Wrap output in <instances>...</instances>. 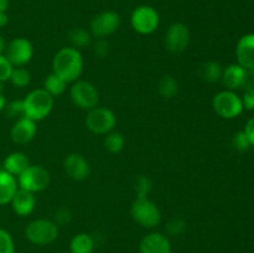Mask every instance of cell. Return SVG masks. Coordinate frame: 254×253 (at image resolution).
<instances>
[{
	"mask_svg": "<svg viewBox=\"0 0 254 253\" xmlns=\"http://www.w3.org/2000/svg\"><path fill=\"white\" fill-rule=\"evenodd\" d=\"M25 237L35 246L52 245L59 237V226L54 220L36 218L27 223L25 228Z\"/></svg>",
	"mask_w": 254,
	"mask_h": 253,
	"instance_id": "cell-3",
	"label": "cell"
},
{
	"mask_svg": "<svg viewBox=\"0 0 254 253\" xmlns=\"http://www.w3.org/2000/svg\"><path fill=\"white\" fill-rule=\"evenodd\" d=\"M130 215L139 226L153 230L161 222V211L149 197H136L131 203Z\"/></svg>",
	"mask_w": 254,
	"mask_h": 253,
	"instance_id": "cell-4",
	"label": "cell"
},
{
	"mask_svg": "<svg viewBox=\"0 0 254 253\" xmlns=\"http://www.w3.org/2000/svg\"><path fill=\"white\" fill-rule=\"evenodd\" d=\"M83 56L73 46L61 47L52 59V72L61 77L67 83L78 81L83 73Z\"/></svg>",
	"mask_w": 254,
	"mask_h": 253,
	"instance_id": "cell-1",
	"label": "cell"
},
{
	"mask_svg": "<svg viewBox=\"0 0 254 253\" xmlns=\"http://www.w3.org/2000/svg\"><path fill=\"white\" fill-rule=\"evenodd\" d=\"M9 81L16 88H24V87L29 86L30 81H31V74L24 67H14Z\"/></svg>",
	"mask_w": 254,
	"mask_h": 253,
	"instance_id": "cell-27",
	"label": "cell"
},
{
	"mask_svg": "<svg viewBox=\"0 0 254 253\" xmlns=\"http://www.w3.org/2000/svg\"><path fill=\"white\" fill-rule=\"evenodd\" d=\"M130 24L134 31L140 35H150L158 30L160 25V15L149 5H140L131 12Z\"/></svg>",
	"mask_w": 254,
	"mask_h": 253,
	"instance_id": "cell-8",
	"label": "cell"
},
{
	"mask_svg": "<svg viewBox=\"0 0 254 253\" xmlns=\"http://www.w3.org/2000/svg\"><path fill=\"white\" fill-rule=\"evenodd\" d=\"M134 191L136 197H148L153 191V181L146 175H138L134 180Z\"/></svg>",
	"mask_w": 254,
	"mask_h": 253,
	"instance_id": "cell-28",
	"label": "cell"
},
{
	"mask_svg": "<svg viewBox=\"0 0 254 253\" xmlns=\"http://www.w3.org/2000/svg\"><path fill=\"white\" fill-rule=\"evenodd\" d=\"M222 66L221 63L216 61H207L202 63L198 68V76L201 79L207 83H216V82L221 81L222 77Z\"/></svg>",
	"mask_w": 254,
	"mask_h": 253,
	"instance_id": "cell-22",
	"label": "cell"
},
{
	"mask_svg": "<svg viewBox=\"0 0 254 253\" xmlns=\"http://www.w3.org/2000/svg\"><path fill=\"white\" fill-rule=\"evenodd\" d=\"M0 253H16L15 241L9 231L0 228Z\"/></svg>",
	"mask_w": 254,
	"mask_h": 253,
	"instance_id": "cell-30",
	"label": "cell"
},
{
	"mask_svg": "<svg viewBox=\"0 0 254 253\" xmlns=\"http://www.w3.org/2000/svg\"><path fill=\"white\" fill-rule=\"evenodd\" d=\"M121 26V16L113 10H106L99 12L92 19L89 25V31L93 36L98 39H104L109 35L114 34Z\"/></svg>",
	"mask_w": 254,
	"mask_h": 253,
	"instance_id": "cell-12",
	"label": "cell"
},
{
	"mask_svg": "<svg viewBox=\"0 0 254 253\" xmlns=\"http://www.w3.org/2000/svg\"><path fill=\"white\" fill-rule=\"evenodd\" d=\"M5 56L14 67H24L34 56V46L31 41L25 37H16L6 45Z\"/></svg>",
	"mask_w": 254,
	"mask_h": 253,
	"instance_id": "cell-10",
	"label": "cell"
},
{
	"mask_svg": "<svg viewBox=\"0 0 254 253\" xmlns=\"http://www.w3.org/2000/svg\"><path fill=\"white\" fill-rule=\"evenodd\" d=\"M36 134V122L31 121V119L26 118V117H21L12 126L11 130H10V138H11V140L15 144L25 145V144H29L30 141L34 140Z\"/></svg>",
	"mask_w": 254,
	"mask_h": 253,
	"instance_id": "cell-15",
	"label": "cell"
},
{
	"mask_svg": "<svg viewBox=\"0 0 254 253\" xmlns=\"http://www.w3.org/2000/svg\"><path fill=\"white\" fill-rule=\"evenodd\" d=\"M10 205L15 215L19 217H26L34 212L36 207V197H35V193L19 188Z\"/></svg>",
	"mask_w": 254,
	"mask_h": 253,
	"instance_id": "cell-17",
	"label": "cell"
},
{
	"mask_svg": "<svg viewBox=\"0 0 254 253\" xmlns=\"http://www.w3.org/2000/svg\"><path fill=\"white\" fill-rule=\"evenodd\" d=\"M9 9V0H0V12H6Z\"/></svg>",
	"mask_w": 254,
	"mask_h": 253,
	"instance_id": "cell-39",
	"label": "cell"
},
{
	"mask_svg": "<svg viewBox=\"0 0 254 253\" xmlns=\"http://www.w3.org/2000/svg\"><path fill=\"white\" fill-rule=\"evenodd\" d=\"M2 91H4V83L0 82V93H2Z\"/></svg>",
	"mask_w": 254,
	"mask_h": 253,
	"instance_id": "cell-42",
	"label": "cell"
},
{
	"mask_svg": "<svg viewBox=\"0 0 254 253\" xmlns=\"http://www.w3.org/2000/svg\"><path fill=\"white\" fill-rule=\"evenodd\" d=\"M232 145L235 146L236 150L246 151V150H248V149H250L251 144H250V141H248L246 134L243 133V131H238V133H236L235 135H233Z\"/></svg>",
	"mask_w": 254,
	"mask_h": 253,
	"instance_id": "cell-34",
	"label": "cell"
},
{
	"mask_svg": "<svg viewBox=\"0 0 254 253\" xmlns=\"http://www.w3.org/2000/svg\"><path fill=\"white\" fill-rule=\"evenodd\" d=\"M109 49H111V45L107 41L106 39H98L93 45V52L97 57H106L109 54Z\"/></svg>",
	"mask_w": 254,
	"mask_h": 253,
	"instance_id": "cell-35",
	"label": "cell"
},
{
	"mask_svg": "<svg viewBox=\"0 0 254 253\" xmlns=\"http://www.w3.org/2000/svg\"><path fill=\"white\" fill-rule=\"evenodd\" d=\"M67 82L64 81L61 77H59L57 74H55L54 72L50 73L49 76L45 78L44 81V87L42 88L47 92V93L51 94L52 97L61 96L66 92L67 89Z\"/></svg>",
	"mask_w": 254,
	"mask_h": 253,
	"instance_id": "cell-24",
	"label": "cell"
},
{
	"mask_svg": "<svg viewBox=\"0 0 254 253\" xmlns=\"http://www.w3.org/2000/svg\"><path fill=\"white\" fill-rule=\"evenodd\" d=\"M139 253H173L170 237L156 231L146 233L139 242Z\"/></svg>",
	"mask_w": 254,
	"mask_h": 253,
	"instance_id": "cell-13",
	"label": "cell"
},
{
	"mask_svg": "<svg viewBox=\"0 0 254 253\" xmlns=\"http://www.w3.org/2000/svg\"><path fill=\"white\" fill-rule=\"evenodd\" d=\"M243 133L247 136L251 146H254V117L248 119L245 126V129H243Z\"/></svg>",
	"mask_w": 254,
	"mask_h": 253,
	"instance_id": "cell-37",
	"label": "cell"
},
{
	"mask_svg": "<svg viewBox=\"0 0 254 253\" xmlns=\"http://www.w3.org/2000/svg\"><path fill=\"white\" fill-rule=\"evenodd\" d=\"M237 63L247 71H254V34L243 35L236 45Z\"/></svg>",
	"mask_w": 254,
	"mask_h": 253,
	"instance_id": "cell-16",
	"label": "cell"
},
{
	"mask_svg": "<svg viewBox=\"0 0 254 253\" xmlns=\"http://www.w3.org/2000/svg\"><path fill=\"white\" fill-rule=\"evenodd\" d=\"M86 126L91 133L97 135H106L114 130L117 126V117L112 109L107 107H94L87 111Z\"/></svg>",
	"mask_w": 254,
	"mask_h": 253,
	"instance_id": "cell-5",
	"label": "cell"
},
{
	"mask_svg": "<svg viewBox=\"0 0 254 253\" xmlns=\"http://www.w3.org/2000/svg\"><path fill=\"white\" fill-rule=\"evenodd\" d=\"M24 117L34 122L47 118L54 109V97L44 88H37L29 92L24 99Z\"/></svg>",
	"mask_w": 254,
	"mask_h": 253,
	"instance_id": "cell-2",
	"label": "cell"
},
{
	"mask_svg": "<svg viewBox=\"0 0 254 253\" xmlns=\"http://www.w3.org/2000/svg\"><path fill=\"white\" fill-rule=\"evenodd\" d=\"M51 176L49 170L42 165H31L30 164L19 176L17 184L22 190L30 191L32 193L41 192L50 185Z\"/></svg>",
	"mask_w": 254,
	"mask_h": 253,
	"instance_id": "cell-6",
	"label": "cell"
},
{
	"mask_svg": "<svg viewBox=\"0 0 254 253\" xmlns=\"http://www.w3.org/2000/svg\"><path fill=\"white\" fill-rule=\"evenodd\" d=\"M242 99L243 108L247 111H253L254 109V88H247L243 92V96L241 97Z\"/></svg>",
	"mask_w": 254,
	"mask_h": 253,
	"instance_id": "cell-36",
	"label": "cell"
},
{
	"mask_svg": "<svg viewBox=\"0 0 254 253\" xmlns=\"http://www.w3.org/2000/svg\"><path fill=\"white\" fill-rule=\"evenodd\" d=\"M5 49H6V41H5L4 36L0 34V54H4Z\"/></svg>",
	"mask_w": 254,
	"mask_h": 253,
	"instance_id": "cell-40",
	"label": "cell"
},
{
	"mask_svg": "<svg viewBox=\"0 0 254 253\" xmlns=\"http://www.w3.org/2000/svg\"><path fill=\"white\" fill-rule=\"evenodd\" d=\"M64 173L74 181H83L91 174L88 160L79 153H71L64 160Z\"/></svg>",
	"mask_w": 254,
	"mask_h": 253,
	"instance_id": "cell-14",
	"label": "cell"
},
{
	"mask_svg": "<svg viewBox=\"0 0 254 253\" xmlns=\"http://www.w3.org/2000/svg\"><path fill=\"white\" fill-rule=\"evenodd\" d=\"M72 102L78 108L89 111L98 106L99 103V92L93 83L84 79H78L73 82L69 91Z\"/></svg>",
	"mask_w": 254,
	"mask_h": 253,
	"instance_id": "cell-9",
	"label": "cell"
},
{
	"mask_svg": "<svg viewBox=\"0 0 254 253\" xmlns=\"http://www.w3.org/2000/svg\"><path fill=\"white\" fill-rule=\"evenodd\" d=\"M188 223L181 217H173L166 222L165 225V235L168 237H178L181 236L186 231Z\"/></svg>",
	"mask_w": 254,
	"mask_h": 253,
	"instance_id": "cell-29",
	"label": "cell"
},
{
	"mask_svg": "<svg viewBox=\"0 0 254 253\" xmlns=\"http://www.w3.org/2000/svg\"><path fill=\"white\" fill-rule=\"evenodd\" d=\"M0 170H2V165H0Z\"/></svg>",
	"mask_w": 254,
	"mask_h": 253,
	"instance_id": "cell-43",
	"label": "cell"
},
{
	"mask_svg": "<svg viewBox=\"0 0 254 253\" xmlns=\"http://www.w3.org/2000/svg\"><path fill=\"white\" fill-rule=\"evenodd\" d=\"M94 248H96V238L89 233L79 232L69 241L71 253H93Z\"/></svg>",
	"mask_w": 254,
	"mask_h": 253,
	"instance_id": "cell-21",
	"label": "cell"
},
{
	"mask_svg": "<svg viewBox=\"0 0 254 253\" xmlns=\"http://www.w3.org/2000/svg\"><path fill=\"white\" fill-rule=\"evenodd\" d=\"M19 190L16 176L11 175L4 169L0 170V206L9 205Z\"/></svg>",
	"mask_w": 254,
	"mask_h": 253,
	"instance_id": "cell-19",
	"label": "cell"
},
{
	"mask_svg": "<svg viewBox=\"0 0 254 253\" xmlns=\"http://www.w3.org/2000/svg\"><path fill=\"white\" fill-rule=\"evenodd\" d=\"M7 102H6V98H5V96L2 93H0V112H2L5 109V107H6Z\"/></svg>",
	"mask_w": 254,
	"mask_h": 253,
	"instance_id": "cell-41",
	"label": "cell"
},
{
	"mask_svg": "<svg viewBox=\"0 0 254 253\" xmlns=\"http://www.w3.org/2000/svg\"><path fill=\"white\" fill-rule=\"evenodd\" d=\"M68 37L72 46L78 50L87 47L92 41L91 31L83 29V27H74V29H72L68 32Z\"/></svg>",
	"mask_w": 254,
	"mask_h": 253,
	"instance_id": "cell-26",
	"label": "cell"
},
{
	"mask_svg": "<svg viewBox=\"0 0 254 253\" xmlns=\"http://www.w3.org/2000/svg\"><path fill=\"white\" fill-rule=\"evenodd\" d=\"M191 34L189 27L184 22H174L166 30L164 44L171 54H181L188 49Z\"/></svg>",
	"mask_w": 254,
	"mask_h": 253,
	"instance_id": "cell-11",
	"label": "cell"
},
{
	"mask_svg": "<svg viewBox=\"0 0 254 253\" xmlns=\"http://www.w3.org/2000/svg\"><path fill=\"white\" fill-rule=\"evenodd\" d=\"M14 69V66L11 62L7 60V57L4 54H0V82H6L10 79L11 72Z\"/></svg>",
	"mask_w": 254,
	"mask_h": 253,
	"instance_id": "cell-32",
	"label": "cell"
},
{
	"mask_svg": "<svg viewBox=\"0 0 254 253\" xmlns=\"http://www.w3.org/2000/svg\"><path fill=\"white\" fill-rule=\"evenodd\" d=\"M246 73H247V69L241 67L238 63L230 64L226 68H223L221 81H222L226 89H228V91H236V89H240L243 87V83H245L246 79Z\"/></svg>",
	"mask_w": 254,
	"mask_h": 253,
	"instance_id": "cell-18",
	"label": "cell"
},
{
	"mask_svg": "<svg viewBox=\"0 0 254 253\" xmlns=\"http://www.w3.org/2000/svg\"><path fill=\"white\" fill-rule=\"evenodd\" d=\"M103 145L111 154H118L124 149V145H126V138H124L123 134L119 133V131L112 130L111 133L104 135Z\"/></svg>",
	"mask_w": 254,
	"mask_h": 253,
	"instance_id": "cell-25",
	"label": "cell"
},
{
	"mask_svg": "<svg viewBox=\"0 0 254 253\" xmlns=\"http://www.w3.org/2000/svg\"><path fill=\"white\" fill-rule=\"evenodd\" d=\"M4 111L10 118H15V117L21 118L24 117V104H22V101H12L6 104Z\"/></svg>",
	"mask_w": 254,
	"mask_h": 253,
	"instance_id": "cell-33",
	"label": "cell"
},
{
	"mask_svg": "<svg viewBox=\"0 0 254 253\" xmlns=\"http://www.w3.org/2000/svg\"><path fill=\"white\" fill-rule=\"evenodd\" d=\"M156 89L164 99H171L178 94L179 83L173 76H163L156 84Z\"/></svg>",
	"mask_w": 254,
	"mask_h": 253,
	"instance_id": "cell-23",
	"label": "cell"
},
{
	"mask_svg": "<svg viewBox=\"0 0 254 253\" xmlns=\"http://www.w3.org/2000/svg\"><path fill=\"white\" fill-rule=\"evenodd\" d=\"M72 211L67 206H61L54 213V222L57 226H66L72 221Z\"/></svg>",
	"mask_w": 254,
	"mask_h": 253,
	"instance_id": "cell-31",
	"label": "cell"
},
{
	"mask_svg": "<svg viewBox=\"0 0 254 253\" xmlns=\"http://www.w3.org/2000/svg\"><path fill=\"white\" fill-rule=\"evenodd\" d=\"M9 24V15L6 12H0V29Z\"/></svg>",
	"mask_w": 254,
	"mask_h": 253,
	"instance_id": "cell-38",
	"label": "cell"
},
{
	"mask_svg": "<svg viewBox=\"0 0 254 253\" xmlns=\"http://www.w3.org/2000/svg\"><path fill=\"white\" fill-rule=\"evenodd\" d=\"M212 108L223 119H235L243 112L241 97L235 91H221L213 97Z\"/></svg>",
	"mask_w": 254,
	"mask_h": 253,
	"instance_id": "cell-7",
	"label": "cell"
},
{
	"mask_svg": "<svg viewBox=\"0 0 254 253\" xmlns=\"http://www.w3.org/2000/svg\"><path fill=\"white\" fill-rule=\"evenodd\" d=\"M30 165V160L27 155L22 151H14L10 153L2 161V169L14 176H19L27 166Z\"/></svg>",
	"mask_w": 254,
	"mask_h": 253,
	"instance_id": "cell-20",
	"label": "cell"
}]
</instances>
